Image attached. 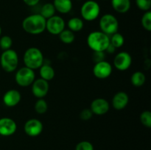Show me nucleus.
<instances>
[{"instance_id": "nucleus-23", "label": "nucleus", "mask_w": 151, "mask_h": 150, "mask_svg": "<svg viewBox=\"0 0 151 150\" xmlns=\"http://www.w3.org/2000/svg\"><path fill=\"white\" fill-rule=\"evenodd\" d=\"M60 41L65 44H70L75 41V32L68 29H63L58 35Z\"/></svg>"}, {"instance_id": "nucleus-14", "label": "nucleus", "mask_w": 151, "mask_h": 150, "mask_svg": "<svg viewBox=\"0 0 151 150\" xmlns=\"http://www.w3.org/2000/svg\"><path fill=\"white\" fill-rule=\"evenodd\" d=\"M110 109L109 102L103 98H97L93 100L90 105V110L93 114L103 116L107 113Z\"/></svg>"}, {"instance_id": "nucleus-22", "label": "nucleus", "mask_w": 151, "mask_h": 150, "mask_svg": "<svg viewBox=\"0 0 151 150\" xmlns=\"http://www.w3.org/2000/svg\"><path fill=\"white\" fill-rule=\"evenodd\" d=\"M146 81V76L142 71H136L131 76V82L134 86L139 88L144 85Z\"/></svg>"}, {"instance_id": "nucleus-6", "label": "nucleus", "mask_w": 151, "mask_h": 150, "mask_svg": "<svg viewBox=\"0 0 151 150\" xmlns=\"http://www.w3.org/2000/svg\"><path fill=\"white\" fill-rule=\"evenodd\" d=\"M99 26L101 32L110 36L118 32L119 22L116 16H114L113 14L106 13L100 17L99 21Z\"/></svg>"}, {"instance_id": "nucleus-5", "label": "nucleus", "mask_w": 151, "mask_h": 150, "mask_svg": "<svg viewBox=\"0 0 151 150\" xmlns=\"http://www.w3.org/2000/svg\"><path fill=\"white\" fill-rule=\"evenodd\" d=\"M100 10V6L97 1L94 0H87L81 7L82 19L86 21H93L99 17Z\"/></svg>"}, {"instance_id": "nucleus-25", "label": "nucleus", "mask_w": 151, "mask_h": 150, "mask_svg": "<svg viewBox=\"0 0 151 150\" xmlns=\"http://www.w3.org/2000/svg\"><path fill=\"white\" fill-rule=\"evenodd\" d=\"M34 108L38 114H44L48 110V104L44 99H38L35 103Z\"/></svg>"}, {"instance_id": "nucleus-29", "label": "nucleus", "mask_w": 151, "mask_h": 150, "mask_svg": "<svg viewBox=\"0 0 151 150\" xmlns=\"http://www.w3.org/2000/svg\"><path fill=\"white\" fill-rule=\"evenodd\" d=\"M136 5L142 11H149L151 8V0H136Z\"/></svg>"}, {"instance_id": "nucleus-9", "label": "nucleus", "mask_w": 151, "mask_h": 150, "mask_svg": "<svg viewBox=\"0 0 151 150\" xmlns=\"http://www.w3.org/2000/svg\"><path fill=\"white\" fill-rule=\"evenodd\" d=\"M113 68L111 64L106 60L98 62L94 64L92 71L94 76L98 79H103L109 77L111 75Z\"/></svg>"}, {"instance_id": "nucleus-35", "label": "nucleus", "mask_w": 151, "mask_h": 150, "mask_svg": "<svg viewBox=\"0 0 151 150\" xmlns=\"http://www.w3.org/2000/svg\"><path fill=\"white\" fill-rule=\"evenodd\" d=\"M1 32H2V30H1V26H0V36H1Z\"/></svg>"}, {"instance_id": "nucleus-12", "label": "nucleus", "mask_w": 151, "mask_h": 150, "mask_svg": "<svg viewBox=\"0 0 151 150\" xmlns=\"http://www.w3.org/2000/svg\"><path fill=\"white\" fill-rule=\"evenodd\" d=\"M44 126L42 122L37 119H30L27 121L24 126L25 134L29 137H37L42 132Z\"/></svg>"}, {"instance_id": "nucleus-7", "label": "nucleus", "mask_w": 151, "mask_h": 150, "mask_svg": "<svg viewBox=\"0 0 151 150\" xmlns=\"http://www.w3.org/2000/svg\"><path fill=\"white\" fill-rule=\"evenodd\" d=\"M35 79V74L34 70L24 66L16 71L15 80L18 85L21 87H28L32 84Z\"/></svg>"}, {"instance_id": "nucleus-20", "label": "nucleus", "mask_w": 151, "mask_h": 150, "mask_svg": "<svg viewBox=\"0 0 151 150\" xmlns=\"http://www.w3.org/2000/svg\"><path fill=\"white\" fill-rule=\"evenodd\" d=\"M67 26L73 32H79L84 26L83 20L79 17H72L67 21Z\"/></svg>"}, {"instance_id": "nucleus-4", "label": "nucleus", "mask_w": 151, "mask_h": 150, "mask_svg": "<svg viewBox=\"0 0 151 150\" xmlns=\"http://www.w3.org/2000/svg\"><path fill=\"white\" fill-rule=\"evenodd\" d=\"M19 55L15 50L10 49L3 51L0 56V65L4 71L11 73L17 69L19 66Z\"/></svg>"}, {"instance_id": "nucleus-33", "label": "nucleus", "mask_w": 151, "mask_h": 150, "mask_svg": "<svg viewBox=\"0 0 151 150\" xmlns=\"http://www.w3.org/2000/svg\"><path fill=\"white\" fill-rule=\"evenodd\" d=\"M26 5L29 7H34L39 3L41 0H22Z\"/></svg>"}, {"instance_id": "nucleus-28", "label": "nucleus", "mask_w": 151, "mask_h": 150, "mask_svg": "<svg viewBox=\"0 0 151 150\" xmlns=\"http://www.w3.org/2000/svg\"><path fill=\"white\" fill-rule=\"evenodd\" d=\"M142 124L147 128L151 127V113L149 110H145L140 115Z\"/></svg>"}, {"instance_id": "nucleus-27", "label": "nucleus", "mask_w": 151, "mask_h": 150, "mask_svg": "<svg viewBox=\"0 0 151 150\" xmlns=\"http://www.w3.org/2000/svg\"><path fill=\"white\" fill-rule=\"evenodd\" d=\"M142 25L145 30L150 32L151 31V12L150 10L145 12L142 17Z\"/></svg>"}, {"instance_id": "nucleus-19", "label": "nucleus", "mask_w": 151, "mask_h": 150, "mask_svg": "<svg viewBox=\"0 0 151 150\" xmlns=\"http://www.w3.org/2000/svg\"><path fill=\"white\" fill-rule=\"evenodd\" d=\"M38 69H39L40 76H41L40 78L41 79L49 82L55 77V69L50 64L44 63Z\"/></svg>"}, {"instance_id": "nucleus-36", "label": "nucleus", "mask_w": 151, "mask_h": 150, "mask_svg": "<svg viewBox=\"0 0 151 150\" xmlns=\"http://www.w3.org/2000/svg\"><path fill=\"white\" fill-rule=\"evenodd\" d=\"M103 1H109V0H103Z\"/></svg>"}, {"instance_id": "nucleus-17", "label": "nucleus", "mask_w": 151, "mask_h": 150, "mask_svg": "<svg viewBox=\"0 0 151 150\" xmlns=\"http://www.w3.org/2000/svg\"><path fill=\"white\" fill-rule=\"evenodd\" d=\"M55 10L61 14L70 13L73 7L72 0H53L52 2Z\"/></svg>"}, {"instance_id": "nucleus-10", "label": "nucleus", "mask_w": 151, "mask_h": 150, "mask_svg": "<svg viewBox=\"0 0 151 150\" xmlns=\"http://www.w3.org/2000/svg\"><path fill=\"white\" fill-rule=\"evenodd\" d=\"M113 63L118 71H125L131 67L132 64V57L127 51H120L115 56Z\"/></svg>"}, {"instance_id": "nucleus-24", "label": "nucleus", "mask_w": 151, "mask_h": 150, "mask_svg": "<svg viewBox=\"0 0 151 150\" xmlns=\"http://www.w3.org/2000/svg\"><path fill=\"white\" fill-rule=\"evenodd\" d=\"M110 44L113 45L116 49L121 48L125 44V38L122 34L117 32L111 35Z\"/></svg>"}, {"instance_id": "nucleus-32", "label": "nucleus", "mask_w": 151, "mask_h": 150, "mask_svg": "<svg viewBox=\"0 0 151 150\" xmlns=\"http://www.w3.org/2000/svg\"><path fill=\"white\" fill-rule=\"evenodd\" d=\"M105 51H93L92 54V60L94 63H98V62L105 60Z\"/></svg>"}, {"instance_id": "nucleus-13", "label": "nucleus", "mask_w": 151, "mask_h": 150, "mask_svg": "<svg viewBox=\"0 0 151 150\" xmlns=\"http://www.w3.org/2000/svg\"><path fill=\"white\" fill-rule=\"evenodd\" d=\"M17 130V124L13 119L8 117L0 119V135L4 137L11 136Z\"/></svg>"}, {"instance_id": "nucleus-15", "label": "nucleus", "mask_w": 151, "mask_h": 150, "mask_svg": "<svg viewBox=\"0 0 151 150\" xmlns=\"http://www.w3.org/2000/svg\"><path fill=\"white\" fill-rule=\"evenodd\" d=\"M3 103L8 107H16L22 100V95L18 90L10 89L4 93L3 95Z\"/></svg>"}, {"instance_id": "nucleus-3", "label": "nucleus", "mask_w": 151, "mask_h": 150, "mask_svg": "<svg viewBox=\"0 0 151 150\" xmlns=\"http://www.w3.org/2000/svg\"><path fill=\"white\" fill-rule=\"evenodd\" d=\"M23 62L24 66L29 69H38L44 63V54L37 47H29L24 53Z\"/></svg>"}, {"instance_id": "nucleus-2", "label": "nucleus", "mask_w": 151, "mask_h": 150, "mask_svg": "<svg viewBox=\"0 0 151 150\" xmlns=\"http://www.w3.org/2000/svg\"><path fill=\"white\" fill-rule=\"evenodd\" d=\"M86 42L93 51H105L110 44V36L101 31H93L87 36Z\"/></svg>"}, {"instance_id": "nucleus-1", "label": "nucleus", "mask_w": 151, "mask_h": 150, "mask_svg": "<svg viewBox=\"0 0 151 150\" xmlns=\"http://www.w3.org/2000/svg\"><path fill=\"white\" fill-rule=\"evenodd\" d=\"M46 20L39 13L29 15L22 21V28L29 35H37L46 30Z\"/></svg>"}, {"instance_id": "nucleus-11", "label": "nucleus", "mask_w": 151, "mask_h": 150, "mask_svg": "<svg viewBox=\"0 0 151 150\" xmlns=\"http://www.w3.org/2000/svg\"><path fill=\"white\" fill-rule=\"evenodd\" d=\"M50 90L49 82L47 80L38 78L34 80L31 85L32 94L35 97L38 99H43L47 95Z\"/></svg>"}, {"instance_id": "nucleus-34", "label": "nucleus", "mask_w": 151, "mask_h": 150, "mask_svg": "<svg viewBox=\"0 0 151 150\" xmlns=\"http://www.w3.org/2000/svg\"><path fill=\"white\" fill-rule=\"evenodd\" d=\"M116 49L115 48L113 45H111V44H109V45L108 46V47L106 48V51H106V52H108V53H110V54H112V53H114V51H116Z\"/></svg>"}, {"instance_id": "nucleus-18", "label": "nucleus", "mask_w": 151, "mask_h": 150, "mask_svg": "<svg viewBox=\"0 0 151 150\" xmlns=\"http://www.w3.org/2000/svg\"><path fill=\"white\" fill-rule=\"evenodd\" d=\"M112 8L118 13H126L131 7V0H111Z\"/></svg>"}, {"instance_id": "nucleus-21", "label": "nucleus", "mask_w": 151, "mask_h": 150, "mask_svg": "<svg viewBox=\"0 0 151 150\" xmlns=\"http://www.w3.org/2000/svg\"><path fill=\"white\" fill-rule=\"evenodd\" d=\"M55 8L52 3L47 2L43 4L41 8V10H40L39 14L41 15L47 20V19L51 18L52 16H55Z\"/></svg>"}, {"instance_id": "nucleus-16", "label": "nucleus", "mask_w": 151, "mask_h": 150, "mask_svg": "<svg viewBox=\"0 0 151 150\" xmlns=\"http://www.w3.org/2000/svg\"><path fill=\"white\" fill-rule=\"evenodd\" d=\"M129 102V96L125 91H119L116 93L112 98L111 104L114 108L116 110H122L127 107Z\"/></svg>"}, {"instance_id": "nucleus-30", "label": "nucleus", "mask_w": 151, "mask_h": 150, "mask_svg": "<svg viewBox=\"0 0 151 150\" xmlns=\"http://www.w3.org/2000/svg\"><path fill=\"white\" fill-rule=\"evenodd\" d=\"M75 150H94V146L89 141H83L77 144Z\"/></svg>"}, {"instance_id": "nucleus-26", "label": "nucleus", "mask_w": 151, "mask_h": 150, "mask_svg": "<svg viewBox=\"0 0 151 150\" xmlns=\"http://www.w3.org/2000/svg\"><path fill=\"white\" fill-rule=\"evenodd\" d=\"M13 46V40L9 35H3L0 38V48L3 50L10 49Z\"/></svg>"}, {"instance_id": "nucleus-31", "label": "nucleus", "mask_w": 151, "mask_h": 150, "mask_svg": "<svg viewBox=\"0 0 151 150\" xmlns=\"http://www.w3.org/2000/svg\"><path fill=\"white\" fill-rule=\"evenodd\" d=\"M93 115L90 108H85L80 113V119L83 121H88L92 118Z\"/></svg>"}, {"instance_id": "nucleus-8", "label": "nucleus", "mask_w": 151, "mask_h": 150, "mask_svg": "<svg viewBox=\"0 0 151 150\" xmlns=\"http://www.w3.org/2000/svg\"><path fill=\"white\" fill-rule=\"evenodd\" d=\"M66 27V22L64 19L60 16H52L50 19H47L46 21V29L51 35H58Z\"/></svg>"}]
</instances>
